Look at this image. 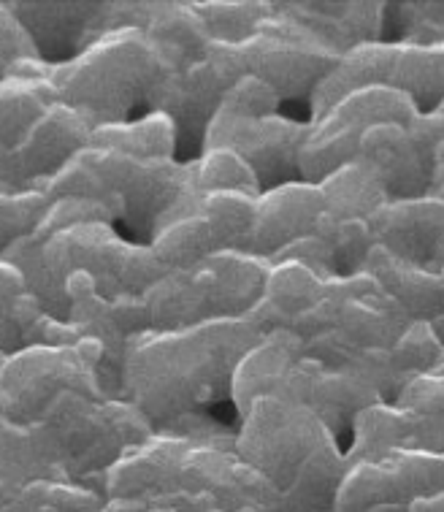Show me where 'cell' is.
Segmentation results:
<instances>
[{"instance_id":"obj_9","label":"cell","mask_w":444,"mask_h":512,"mask_svg":"<svg viewBox=\"0 0 444 512\" xmlns=\"http://www.w3.org/2000/svg\"><path fill=\"white\" fill-rule=\"evenodd\" d=\"M366 223L393 258L442 274V198L385 201Z\"/></svg>"},{"instance_id":"obj_21","label":"cell","mask_w":444,"mask_h":512,"mask_svg":"<svg viewBox=\"0 0 444 512\" xmlns=\"http://www.w3.org/2000/svg\"><path fill=\"white\" fill-rule=\"evenodd\" d=\"M193 190L198 196H206V193L260 196V185L252 168L231 149H206L204 158L193 163Z\"/></svg>"},{"instance_id":"obj_4","label":"cell","mask_w":444,"mask_h":512,"mask_svg":"<svg viewBox=\"0 0 444 512\" xmlns=\"http://www.w3.org/2000/svg\"><path fill=\"white\" fill-rule=\"evenodd\" d=\"M239 55L244 74L269 84L279 101H309L317 84L339 60L320 38L274 11L244 44H239Z\"/></svg>"},{"instance_id":"obj_19","label":"cell","mask_w":444,"mask_h":512,"mask_svg":"<svg viewBox=\"0 0 444 512\" xmlns=\"http://www.w3.org/2000/svg\"><path fill=\"white\" fill-rule=\"evenodd\" d=\"M195 14L204 22L206 33L217 44L239 47L255 30L271 17V3H255V0H209V3H193Z\"/></svg>"},{"instance_id":"obj_3","label":"cell","mask_w":444,"mask_h":512,"mask_svg":"<svg viewBox=\"0 0 444 512\" xmlns=\"http://www.w3.org/2000/svg\"><path fill=\"white\" fill-rule=\"evenodd\" d=\"M168 74L174 71L141 30L120 28L90 41L74 60L52 66L49 79L57 101L82 112L98 128L133 120L141 106L152 103Z\"/></svg>"},{"instance_id":"obj_8","label":"cell","mask_w":444,"mask_h":512,"mask_svg":"<svg viewBox=\"0 0 444 512\" xmlns=\"http://www.w3.org/2000/svg\"><path fill=\"white\" fill-rule=\"evenodd\" d=\"M30 47L47 66L74 60L90 41L109 33V3H6Z\"/></svg>"},{"instance_id":"obj_10","label":"cell","mask_w":444,"mask_h":512,"mask_svg":"<svg viewBox=\"0 0 444 512\" xmlns=\"http://www.w3.org/2000/svg\"><path fill=\"white\" fill-rule=\"evenodd\" d=\"M323 212L325 204L320 187L301 182V179L263 190L255 198V217H252L247 252L269 261L285 244L315 233V225Z\"/></svg>"},{"instance_id":"obj_16","label":"cell","mask_w":444,"mask_h":512,"mask_svg":"<svg viewBox=\"0 0 444 512\" xmlns=\"http://www.w3.org/2000/svg\"><path fill=\"white\" fill-rule=\"evenodd\" d=\"M317 187L323 193L325 215L333 220H369L388 201L377 174L361 158L331 171Z\"/></svg>"},{"instance_id":"obj_6","label":"cell","mask_w":444,"mask_h":512,"mask_svg":"<svg viewBox=\"0 0 444 512\" xmlns=\"http://www.w3.org/2000/svg\"><path fill=\"white\" fill-rule=\"evenodd\" d=\"M309 122L269 114L258 120L214 112L201 149H231L258 179L260 193L298 177V149L304 144Z\"/></svg>"},{"instance_id":"obj_1","label":"cell","mask_w":444,"mask_h":512,"mask_svg":"<svg viewBox=\"0 0 444 512\" xmlns=\"http://www.w3.org/2000/svg\"><path fill=\"white\" fill-rule=\"evenodd\" d=\"M263 336L247 317L133 336L122 361V396L155 426L204 412L231 393L241 355Z\"/></svg>"},{"instance_id":"obj_11","label":"cell","mask_w":444,"mask_h":512,"mask_svg":"<svg viewBox=\"0 0 444 512\" xmlns=\"http://www.w3.org/2000/svg\"><path fill=\"white\" fill-rule=\"evenodd\" d=\"M358 158L377 174L388 193V201L404 198H436L431 171L420 158L404 125L382 122L361 133Z\"/></svg>"},{"instance_id":"obj_25","label":"cell","mask_w":444,"mask_h":512,"mask_svg":"<svg viewBox=\"0 0 444 512\" xmlns=\"http://www.w3.org/2000/svg\"><path fill=\"white\" fill-rule=\"evenodd\" d=\"M279 98L271 90L269 84L260 82L258 76L241 74L236 82L225 90L217 112L233 114V117H247V120H258V117H269L279 114Z\"/></svg>"},{"instance_id":"obj_24","label":"cell","mask_w":444,"mask_h":512,"mask_svg":"<svg viewBox=\"0 0 444 512\" xmlns=\"http://www.w3.org/2000/svg\"><path fill=\"white\" fill-rule=\"evenodd\" d=\"M47 204L49 201L44 198V193H38V190L0 193V255L17 239L36 231Z\"/></svg>"},{"instance_id":"obj_23","label":"cell","mask_w":444,"mask_h":512,"mask_svg":"<svg viewBox=\"0 0 444 512\" xmlns=\"http://www.w3.org/2000/svg\"><path fill=\"white\" fill-rule=\"evenodd\" d=\"M390 364L404 380L412 374L442 372V336L436 334L431 323L412 320L393 347L388 350Z\"/></svg>"},{"instance_id":"obj_27","label":"cell","mask_w":444,"mask_h":512,"mask_svg":"<svg viewBox=\"0 0 444 512\" xmlns=\"http://www.w3.org/2000/svg\"><path fill=\"white\" fill-rule=\"evenodd\" d=\"M22 293H28L22 274L11 263L0 261V353L3 355L22 350V336L14 323V307Z\"/></svg>"},{"instance_id":"obj_5","label":"cell","mask_w":444,"mask_h":512,"mask_svg":"<svg viewBox=\"0 0 444 512\" xmlns=\"http://www.w3.org/2000/svg\"><path fill=\"white\" fill-rule=\"evenodd\" d=\"M244 74L239 47L212 41L193 66L168 74L152 95L149 109L166 114L176 128V149L201 147L204 133L220 109L225 90Z\"/></svg>"},{"instance_id":"obj_2","label":"cell","mask_w":444,"mask_h":512,"mask_svg":"<svg viewBox=\"0 0 444 512\" xmlns=\"http://www.w3.org/2000/svg\"><path fill=\"white\" fill-rule=\"evenodd\" d=\"M241 418L239 461L277 488L285 512H333L344 456L323 420L290 396H260Z\"/></svg>"},{"instance_id":"obj_14","label":"cell","mask_w":444,"mask_h":512,"mask_svg":"<svg viewBox=\"0 0 444 512\" xmlns=\"http://www.w3.org/2000/svg\"><path fill=\"white\" fill-rule=\"evenodd\" d=\"M141 33L152 41L171 71L193 66L212 44L193 3H149Z\"/></svg>"},{"instance_id":"obj_20","label":"cell","mask_w":444,"mask_h":512,"mask_svg":"<svg viewBox=\"0 0 444 512\" xmlns=\"http://www.w3.org/2000/svg\"><path fill=\"white\" fill-rule=\"evenodd\" d=\"M195 209L212 223L222 250L247 252L252 217H255V198L244 193H206V196H198Z\"/></svg>"},{"instance_id":"obj_13","label":"cell","mask_w":444,"mask_h":512,"mask_svg":"<svg viewBox=\"0 0 444 512\" xmlns=\"http://www.w3.org/2000/svg\"><path fill=\"white\" fill-rule=\"evenodd\" d=\"M361 271L377 280L385 296L393 298L409 320L434 323L442 317V274L398 261L380 244L371 247Z\"/></svg>"},{"instance_id":"obj_17","label":"cell","mask_w":444,"mask_h":512,"mask_svg":"<svg viewBox=\"0 0 444 512\" xmlns=\"http://www.w3.org/2000/svg\"><path fill=\"white\" fill-rule=\"evenodd\" d=\"M90 144L130 158L168 160L176 155V128L166 114L149 112L139 120L98 125L93 128Z\"/></svg>"},{"instance_id":"obj_18","label":"cell","mask_w":444,"mask_h":512,"mask_svg":"<svg viewBox=\"0 0 444 512\" xmlns=\"http://www.w3.org/2000/svg\"><path fill=\"white\" fill-rule=\"evenodd\" d=\"M323 296L325 280H320L315 271H309L306 266L293 261L269 263V274H266V282H263L260 301H266L285 320L287 328L298 315H304V312L315 307Z\"/></svg>"},{"instance_id":"obj_28","label":"cell","mask_w":444,"mask_h":512,"mask_svg":"<svg viewBox=\"0 0 444 512\" xmlns=\"http://www.w3.org/2000/svg\"><path fill=\"white\" fill-rule=\"evenodd\" d=\"M407 512H442V494L417 496L407 504Z\"/></svg>"},{"instance_id":"obj_12","label":"cell","mask_w":444,"mask_h":512,"mask_svg":"<svg viewBox=\"0 0 444 512\" xmlns=\"http://www.w3.org/2000/svg\"><path fill=\"white\" fill-rule=\"evenodd\" d=\"M385 3H271V11L309 30L336 55L380 41Z\"/></svg>"},{"instance_id":"obj_15","label":"cell","mask_w":444,"mask_h":512,"mask_svg":"<svg viewBox=\"0 0 444 512\" xmlns=\"http://www.w3.org/2000/svg\"><path fill=\"white\" fill-rule=\"evenodd\" d=\"M198 206V204H195ZM149 250L158 255V261L168 271L190 269L195 263L206 261L209 255L222 250L220 239L214 233L212 223L198 209L187 215L163 217L149 236Z\"/></svg>"},{"instance_id":"obj_7","label":"cell","mask_w":444,"mask_h":512,"mask_svg":"<svg viewBox=\"0 0 444 512\" xmlns=\"http://www.w3.org/2000/svg\"><path fill=\"white\" fill-rule=\"evenodd\" d=\"M93 136V122L82 112L55 101L41 114L25 139L3 158L0 177L9 193L38 190L55 177L57 171L74 160Z\"/></svg>"},{"instance_id":"obj_22","label":"cell","mask_w":444,"mask_h":512,"mask_svg":"<svg viewBox=\"0 0 444 512\" xmlns=\"http://www.w3.org/2000/svg\"><path fill=\"white\" fill-rule=\"evenodd\" d=\"M315 236L323 239L333 261V277H350L361 271L366 255L374 247V236L366 220H333L323 212L315 225Z\"/></svg>"},{"instance_id":"obj_26","label":"cell","mask_w":444,"mask_h":512,"mask_svg":"<svg viewBox=\"0 0 444 512\" xmlns=\"http://www.w3.org/2000/svg\"><path fill=\"white\" fill-rule=\"evenodd\" d=\"M396 407L417 418H442V372L412 374L396 393Z\"/></svg>"}]
</instances>
